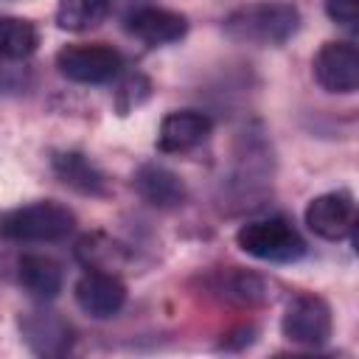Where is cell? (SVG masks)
<instances>
[{"label": "cell", "instance_id": "obj_13", "mask_svg": "<svg viewBox=\"0 0 359 359\" xmlns=\"http://www.w3.org/2000/svg\"><path fill=\"white\" fill-rule=\"evenodd\" d=\"M53 171L59 174V180L65 185H70L79 194L104 196L109 191L104 171L90 157H84L81 151H62V154H56L53 157Z\"/></svg>", "mask_w": 359, "mask_h": 359}, {"label": "cell", "instance_id": "obj_16", "mask_svg": "<svg viewBox=\"0 0 359 359\" xmlns=\"http://www.w3.org/2000/svg\"><path fill=\"white\" fill-rule=\"evenodd\" d=\"M39 31L31 20L0 17V59H25L36 50Z\"/></svg>", "mask_w": 359, "mask_h": 359}, {"label": "cell", "instance_id": "obj_12", "mask_svg": "<svg viewBox=\"0 0 359 359\" xmlns=\"http://www.w3.org/2000/svg\"><path fill=\"white\" fill-rule=\"evenodd\" d=\"M135 188L154 208H177L188 196L185 182L174 171H168L165 165H157V163H146V165L137 168Z\"/></svg>", "mask_w": 359, "mask_h": 359}, {"label": "cell", "instance_id": "obj_2", "mask_svg": "<svg viewBox=\"0 0 359 359\" xmlns=\"http://www.w3.org/2000/svg\"><path fill=\"white\" fill-rule=\"evenodd\" d=\"M236 244L247 255L269 264H292L306 255L303 236L283 216H266V219H252L241 224L236 233Z\"/></svg>", "mask_w": 359, "mask_h": 359}, {"label": "cell", "instance_id": "obj_1", "mask_svg": "<svg viewBox=\"0 0 359 359\" xmlns=\"http://www.w3.org/2000/svg\"><path fill=\"white\" fill-rule=\"evenodd\" d=\"M300 28V11L286 0H255L224 17V34L241 45H283Z\"/></svg>", "mask_w": 359, "mask_h": 359}, {"label": "cell", "instance_id": "obj_11", "mask_svg": "<svg viewBox=\"0 0 359 359\" xmlns=\"http://www.w3.org/2000/svg\"><path fill=\"white\" fill-rule=\"evenodd\" d=\"M20 328H22L25 342L31 345V351L39 356H59V353L70 351V342H73L70 325L50 311L25 314L20 320Z\"/></svg>", "mask_w": 359, "mask_h": 359}, {"label": "cell", "instance_id": "obj_8", "mask_svg": "<svg viewBox=\"0 0 359 359\" xmlns=\"http://www.w3.org/2000/svg\"><path fill=\"white\" fill-rule=\"evenodd\" d=\"M76 303L84 314L95 317V320H107L115 317L123 303H126V283L115 275V272H98V269H87L79 280H76Z\"/></svg>", "mask_w": 359, "mask_h": 359}, {"label": "cell", "instance_id": "obj_7", "mask_svg": "<svg viewBox=\"0 0 359 359\" xmlns=\"http://www.w3.org/2000/svg\"><path fill=\"white\" fill-rule=\"evenodd\" d=\"M311 67L317 84L328 93H353L359 87V50L351 42H325Z\"/></svg>", "mask_w": 359, "mask_h": 359}, {"label": "cell", "instance_id": "obj_6", "mask_svg": "<svg viewBox=\"0 0 359 359\" xmlns=\"http://www.w3.org/2000/svg\"><path fill=\"white\" fill-rule=\"evenodd\" d=\"M306 224L314 236L328 238V241H339V238L351 236V230L356 224L353 194L339 188V191H328V194L314 196L306 208Z\"/></svg>", "mask_w": 359, "mask_h": 359}, {"label": "cell", "instance_id": "obj_9", "mask_svg": "<svg viewBox=\"0 0 359 359\" xmlns=\"http://www.w3.org/2000/svg\"><path fill=\"white\" fill-rule=\"evenodd\" d=\"M123 28L135 39L157 48V45H168V42L182 39L188 31V20L182 14L160 8V6H137L135 11L126 14Z\"/></svg>", "mask_w": 359, "mask_h": 359}, {"label": "cell", "instance_id": "obj_5", "mask_svg": "<svg viewBox=\"0 0 359 359\" xmlns=\"http://www.w3.org/2000/svg\"><path fill=\"white\" fill-rule=\"evenodd\" d=\"M280 331L294 345L320 348L331 339V331H334L331 306L311 292H300L289 300L286 314L280 320Z\"/></svg>", "mask_w": 359, "mask_h": 359}, {"label": "cell", "instance_id": "obj_4", "mask_svg": "<svg viewBox=\"0 0 359 359\" xmlns=\"http://www.w3.org/2000/svg\"><path fill=\"white\" fill-rule=\"evenodd\" d=\"M56 67L65 79L79 84H104L118 76L123 56L104 42H73L56 53Z\"/></svg>", "mask_w": 359, "mask_h": 359}, {"label": "cell", "instance_id": "obj_14", "mask_svg": "<svg viewBox=\"0 0 359 359\" xmlns=\"http://www.w3.org/2000/svg\"><path fill=\"white\" fill-rule=\"evenodd\" d=\"M17 278L22 289L36 300H53L62 292V269L53 258L28 252L17 261Z\"/></svg>", "mask_w": 359, "mask_h": 359}, {"label": "cell", "instance_id": "obj_19", "mask_svg": "<svg viewBox=\"0 0 359 359\" xmlns=\"http://www.w3.org/2000/svg\"><path fill=\"white\" fill-rule=\"evenodd\" d=\"M325 11L334 22L345 28H356L359 20V0H325Z\"/></svg>", "mask_w": 359, "mask_h": 359}, {"label": "cell", "instance_id": "obj_3", "mask_svg": "<svg viewBox=\"0 0 359 359\" xmlns=\"http://www.w3.org/2000/svg\"><path fill=\"white\" fill-rule=\"evenodd\" d=\"M73 210L53 199L14 208L0 219V233L14 241H62L73 233Z\"/></svg>", "mask_w": 359, "mask_h": 359}, {"label": "cell", "instance_id": "obj_18", "mask_svg": "<svg viewBox=\"0 0 359 359\" xmlns=\"http://www.w3.org/2000/svg\"><path fill=\"white\" fill-rule=\"evenodd\" d=\"M222 292L238 303H258L264 297V280L244 269H236L222 278Z\"/></svg>", "mask_w": 359, "mask_h": 359}, {"label": "cell", "instance_id": "obj_15", "mask_svg": "<svg viewBox=\"0 0 359 359\" xmlns=\"http://www.w3.org/2000/svg\"><path fill=\"white\" fill-rule=\"evenodd\" d=\"M76 258L87 266V269H98V272H115L129 261V250L104 236V233H87L79 238L76 244Z\"/></svg>", "mask_w": 359, "mask_h": 359}, {"label": "cell", "instance_id": "obj_17", "mask_svg": "<svg viewBox=\"0 0 359 359\" xmlns=\"http://www.w3.org/2000/svg\"><path fill=\"white\" fill-rule=\"evenodd\" d=\"M115 0H59L56 22L65 31H87L95 28L109 11Z\"/></svg>", "mask_w": 359, "mask_h": 359}, {"label": "cell", "instance_id": "obj_10", "mask_svg": "<svg viewBox=\"0 0 359 359\" xmlns=\"http://www.w3.org/2000/svg\"><path fill=\"white\" fill-rule=\"evenodd\" d=\"M213 129V121L205 112L196 109H180L168 112L157 132V149L160 151H188L199 146Z\"/></svg>", "mask_w": 359, "mask_h": 359}]
</instances>
